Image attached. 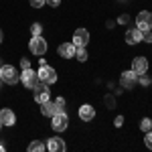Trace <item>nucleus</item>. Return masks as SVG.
Wrapping results in <instances>:
<instances>
[{
	"label": "nucleus",
	"instance_id": "0eeeda50",
	"mask_svg": "<svg viewBox=\"0 0 152 152\" xmlns=\"http://www.w3.org/2000/svg\"><path fill=\"white\" fill-rule=\"evenodd\" d=\"M33 97H35V104H43V102H49L51 99V87L47 83H39L35 89H33Z\"/></svg>",
	"mask_w": 152,
	"mask_h": 152
},
{
	"label": "nucleus",
	"instance_id": "4468645a",
	"mask_svg": "<svg viewBox=\"0 0 152 152\" xmlns=\"http://www.w3.org/2000/svg\"><path fill=\"white\" fill-rule=\"evenodd\" d=\"M75 45L73 43H61L57 49V53H59V57L61 59H71V57H75Z\"/></svg>",
	"mask_w": 152,
	"mask_h": 152
},
{
	"label": "nucleus",
	"instance_id": "c85d7f7f",
	"mask_svg": "<svg viewBox=\"0 0 152 152\" xmlns=\"http://www.w3.org/2000/svg\"><path fill=\"white\" fill-rule=\"evenodd\" d=\"M47 4L51 6V8H57L59 4H61V0H47Z\"/></svg>",
	"mask_w": 152,
	"mask_h": 152
},
{
	"label": "nucleus",
	"instance_id": "2eb2a0df",
	"mask_svg": "<svg viewBox=\"0 0 152 152\" xmlns=\"http://www.w3.org/2000/svg\"><path fill=\"white\" fill-rule=\"evenodd\" d=\"M124 39H126L128 45H138V43H142V31L136 28V26H134V28H128Z\"/></svg>",
	"mask_w": 152,
	"mask_h": 152
},
{
	"label": "nucleus",
	"instance_id": "412c9836",
	"mask_svg": "<svg viewBox=\"0 0 152 152\" xmlns=\"http://www.w3.org/2000/svg\"><path fill=\"white\" fill-rule=\"evenodd\" d=\"M138 83H140L142 87H148L152 83V77H148V73H144V75H138Z\"/></svg>",
	"mask_w": 152,
	"mask_h": 152
},
{
	"label": "nucleus",
	"instance_id": "cd10ccee",
	"mask_svg": "<svg viewBox=\"0 0 152 152\" xmlns=\"http://www.w3.org/2000/svg\"><path fill=\"white\" fill-rule=\"evenodd\" d=\"M28 67H31V61H28L26 57L20 59V69H28Z\"/></svg>",
	"mask_w": 152,
	"mask_h": 152
},
{
	"label": "nucleus",
	"instance_id": "aec40b11",
	"mask_svg": "<svg viewBox=\"0 0 152 152\" xmlns=\"http://www.w3.org/2000/svg\"><path fill=\"white\" fill-rule=\"evenodd\" d=\"M31 35H33V37L43 35V24H41V23H33V26H31Z\"/></svg>",
	"mask_w": 152,
	"mask_h": 152
},
{
	"label": "nucleus",
	"instance_id": "c756f323",
	"mask_svg": "<svg viewBox=\"0 0 152 152\" xmlns=\"http://www.w3.org/2000/svg\"><path fill=\"white\" fill-rule=\"evenodd\" d=\"M4 41V33H2V28H0V43Z\"/></svg>",
	"mask_w": 152,
	"mask_h": 152
},
{
	"label": "nucleus",
	"instance_id": "7ed1b4c3",
	"mask_svg": "<svg viewBox=\"0 0 152 152\" xmlns=\"http://www.w3.org/2000/svg\"><path fill=\"white\" fill-rule=\"evenodd\" d=\"M20 83H23L26 89H35L37 85H39V73H37L33 67H28V69H23L20 71Z\"/></svg>",
	"mask_w": 152,
	"mask_h": 152
},
{
	"label": "nucleus",
	"instance_id": "ddd939ff",
	"mask_svg": "<svg viewBox=\"0 0 152 152\" xmlns=\"http://www.w3.org/2000/svg\"><path fill=\"white\" fill-rule=\"evenodd\" d=\"M77 116H79V120L81 122H91L95 118V107L91 104H83L79 110H77Z\"/></svg>",
	"mask_w": 152,
	"mask_h": 152
},
{
	"label": "nucleus",
	"instance_id": "423d86ee",
	"mask_svg": "<svg viewBox=\"0 0 152 152\" xmlns=\"http://www.w3.org/2000/svg\"><path fill=\"white\" fill-rule=\"evenodd\" d=\"M136 28H140L142 33L152 31V12L150 10H142L136 14Z\"/></svg>",
	"mask_w": 152,
	"mask_h": 152
},
{
	"label": "nucleus",
	"instance_id": "2f4dec72",
	"mask_svg": "<svg viewBox=\"0 0 152 152\" xmlns=\"http://www.w3.org/2000/svg\"><path fill=\"white\" fill-rule=\"evenodd\" d=\"M2 83H4V81H2V79H0V89H2Z\"/></svg>",
	"mask_w": 152,
	"mask_h": 152
},
{
	"label": "nucleus",
	"instance_id": "f3484780",
	"mask_svg": "<svg viewBox=\"0 0 152 152\" xmlns=\"http://www.w3.org/2000/svg\"><path fill=\"white\" fill-rule=\"evenodd\" d=\"M75 59H77L79 63H85V61L89 59V53H87V49H85V47H77V49H75Z\"/></svg>",
	"mask_w": 152,
	"mask_h": 152
},
{
	"label": "nucleus",
	"instance_id": "9b49d317",
	"mask_svg": "<svg viewBox=\"0 0 152 152\" xmlns=\"http://www.w3.org/2000/svg\"><path fill=\"white\" fill-rule=\"evenodd\" d=\"M0 122H2V126L12 128V126L16 124V114L12 112L10 107H2V110H0Z\"/></svg>",
	"mask_w": 152,
	"mask_h": 152
},
{
	"label": "nucleus",
	"instance_id": "bb28decb",
	"mask_svg": "<svg viewBox=\"0 0 152 152\" xmlns=\"http://www.w3.org/2000/svg\"><path fill=\"white\" fill-rule=\"evenodd\" d=\"M114 126H116V128H122V126H124V116H118L116 120H114Z\"/></svg>",
	"mask_w": 152,
	"mask_h": 152
},
{
	"label": "nucleus",
	"instance_id": "dca6fc26",
	"mask_svg": "<svg viewBox=\"0 0 152 152\" xmlns=\"http://www.w3.org/2000/svg\"><path fill=\"white\" fill-rule=\"evenodd\" d=\"M41 114L45 118H51L55 114V104H53L51 99H49V102H43V104H41Z\"/></svg>",
	"mask_w": 152,
	"mask_h": 152
},
{
	"label": "nucleus",
	"instance_id": "39448f33",
	"mask_svg": "<svg viewBox=\"0 0 152 152\" xmlns=\"http://www.w3.org/2000/svg\"><path fill=\"white\" fill-rule=\"evenodd\" d=\"M37 73H39V81L41 83H47V85L57 83V71L53 69L51 65H41Z\"/></svg>",
	"mask_w": 152,
	"mask_h": 152
},
{
	"label": "nucleus",
	"instance_id": "5701e85b",
	"mask_svg": "<svg viewBox=\"0 0 152 152\" xmlns=\"http://www.w3.org/2000/svg\"><path fill=\"white\" fill-rule=\"evenodd\" d=\"M144 144H146V148H150V150H152V130L144 132Z\"/></svg>",
	"mask_w": 152,
	"mask_h": 152
},
{
	"label": "nucleus",
	"instance_id": "6e6552de",
	"mask_svg": "<svg viewBox=\"0 0 152 152\" xmlns=\"http://www.w3.org/2000/svg\"><path fill=\"white\" fill-rule=\"evenodd\" d=\"M136 83H138V75H136L132 69L124 71V73L120 75V85H122L124 89H132V87H136Z\"/></svg>",
	"mask_w": 152,
	"mask_h": 152
},
{
	"label": "nucleus",
	"instance_id": "1a4fd4ad",
	"mask_svg": "<svg viewBox=\"0 0 152 152\" xmlns=\"http://www.w3.org/2000/svg\"><path fill=\"white\" fill-rule=\"evenodd\" d=\"M148 69H150V63H148L146 57H134V61H132V71L136 75H144V73H148Z\"/></svg>",
	"mask_w": 152,
	"mask_h": 152
},
{
	"label": "nucleus",
	"instance_id": "a878e982",
	"mask_svg": "<svg viewBox=\"0 0 152 152\" xmlns=\"http://www.w3.org/2000/svg\"><path fill=\"white\" fill-rule=\"evenodd\" d=\"M142 41H144V43H148V45H152V31L142 33Z\"/></svg>",
	"mask_w": 152,
	"mask_h": 152
},
{
	"label": "nucleus",
	"instance_id": "f257e3e1",
	"mask_svg": "<svg viewBox=\"0 0 152 152\" xmlns=\"http://www.w3.org/2000/svg\"><path fill=\"white\" fill-rule=\"evenodd\" d=\"M0 79L4 83H8V85H16L20 81V73L16 71L14 65H2L0 67Z\"/></svg>",
	"mask_w": 152,
	"mask_h": 152
},
{
	"label": "nucleus",
	"instance_id": "f03ea898",
	"mask_svg": "<svg viewBox=\"0 0 152 152\" xmlns=\"http://www.w3.org/2000/svg\"><path fill=\"white\" fill-rule=\"evenodd\" d=\"M47 49H49V45H47V41L43 39V35L33 37V39L28 41V51H31L35 57H43V55L47 53Z\"/></svg>",
	"mask_w": 152,
	"mask_h": 152
},
{
	"label": "nucleus",
	"instance_id": "20e7f679",
	"mask_svg": "<svg viewBox=\"0 0 152 152\" xmlns=\"http://www.w3.org/2000/svg\"><path fill=\"white\" fill-rule=\"evenodd\" d=\"M51 128L55 132H65L69 128V116L67 112H59V114H53L51 116Z\"/></svg>",
	"mask_w": 152,
	"mask_h": 152
},
{
	"label": "nucleus",
	"instance_id": "9d476101",
	"mask_svg": "<svg viewBox=\"0 0 152 152\" xmlns=\"http://www.w3.org/2000/svg\"><path fill=\"white\" fill-rule=\"evenodd\" d=\"M71 43L75 47H87V43H89V31L87 28H77L73 33V41Z\"/></svg>",
	"mask_w": 152,
	"mask_h": 152
},
{
	"label": "nucleus",
	"instance_id": "473e14b6",
	"mask_svg": "<svg viewBox=\"0 0 152 152\" xmlns=\"http://www.w3.org/2000/svg\"><path fill=\"white\" fill-rule=\"evenodd\" d=\"M0 128H2V122H0Z\"/></svg>",
	"mask_w": 152,
	"mask_h": 152
},
{
	"label": "nucleus",
	"instance_id": "4be33fe9",
	"mask_svg": "<svg viewBox=\"0 0 152 152\" xmlns=\"http://www.w3.org/2000/svg\"><path fill=\"white\" fill-rule=\"evenodd\" d=\"M140 130H142V132H148V130H152V120H150V118H142Z\"/></svg>",
	"mask_w": 152,
	"mask_h": 152
},
{
	"label": "nucleus",
	"instance_id": "b1692460",
	"mask_svg": "<svg viewBox=\"0 0 152 152\" xmlns=\"http://www.w3.org/2000/svg\"><path fill=\"white\" fill-rule=\"evenodd\" d=\"M118 24H130V14H126V12L120 14L118 16Z\"/></svg>",
	"mask_w": 152,
	"mask_h": 152
},
{
	"label": "nucleus",
	"instance_id": "6ab92c4d",
	"mask_svg": "<svg viewBox=\"0 0 152 152\" xmlns=\"http://www.w3.org/2000/svg\"><path fill=\"white\" fill-rule=\"evenodd\" d=\"M53 104H55V114H59V112H65V110H67V102H65V97H57Z\"/></svg>",
	"mask_w": 152,
	"mask_h": 152
},
{
	"label": "nucleus",
	"instance_id": "393cba45",
	"mask_svg": "<svg viewBox=\"0 0 152 152\" xmlns=\"http://www.w3.org/2000/svg\"><path fill=\"white\" fill-rule=\"evenodd\" d=\"M28 2H31L33 8H43V6L47 4V0H28Z\"/></svg>",
	"mask_w": 152,
	"mask_h": 152
},
{
	"label": "nucleus",
	"instance_id": "f8f14e48",
	"mask_svg": "<svg viewBox=\"0 0 152 152\" xmlns=\"http://www.w3.org/2000/svg\"><path fill=\"white\" fill-rule=\"evenodd\" d=\"M45 146H47L49 152H65V140L63 138H59V136H53V138H49L47 142H45Z\"/></svg>",
	"mask_w": 152,
	"mask_h": 152
},
{
	"label": "nucleus",
	"instance_id": "a211bd4d",
	"mask_svg": "<svg viewBox=\"0 0 152 152\" xmlns=\"http://www.w3.org/2000/svg\"><path fill=\"white\" fill-rule=\"evenodd\" d=\"M45 148H47L45 142H39V140H33L28 146H26V150H28V152H43Z\"/></svg>",
	"mask_w": 152,
	"mask_h": 152
},
{
	"label": "nucleus",
	"instance_id": "7c9ffc66",
	"mask_svg": "<svg viewBox=\"0 0 152 152\" xmlns=\"http://www.w3.org/2000/svg\"><path fill=\"white\" fill-rule=\"evenodd\" d=\"M0 152H4V146H2V144H0Z\"/></svg>",
	"mask_w": 152,
	"mask_h": 152
}]
</instances>
